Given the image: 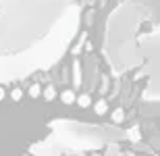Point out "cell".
<instances>
[{"label": "cell", "instance_id": "1", "mask_svg": "<svg viewBox=\"0 0 160 156\" xmlns=\"http://www.w3.org/2000/svg\"><path fill=\"white\" fill-rule=\"evenodd\" d=\"M73 4V0H0V58L44 42Z\"/></svg>", "mask_w": 160, "mask_h": 156}, {"label": "cell", "instance_id": "2", "mask_svg": "<svg viewBox=\"0 0 160 156\" xmlns=\"http://www.w3.org/2000/svg\"><path fill=\"white\" fill-rule=\"evenodd\" d=\"M143 21L160 25V0H125L106 23L104 52L117 75L142 67V54L137 50V38Z\"/></svg>", "mask_w": 160, "mask_h": 156}, {"label": "cell", "instance_id": "3", "mask_svg": "<svg viewBox=\"0 0 160 156\" xmlns=\"http://www.w3.org/2000/svg\"><path fill=\"white\" fill-rule=\"evenodd\" d=\"M77 25H79V8L77 4H73L71 11L67 13L65 19L58 23V27L44 42L27 48L25 52L0 58V83L23 79L31 73L52 67L65 54V50L69 48V44H71L73 36L77 31Z\"/></svg>", "mask_w": 160, "mask_h": 156}, {"label": "cell", "instance_id": "4", "mask_svg": "<svg viewBox=\"0 0 160 156\" xmlns=\"http://www.w3.org/2000/svg\"><path fill=\"white\" fill-rule=\"evenodd\" d=\"M137 50L142 54V67L148 75V88L143 96L148 100H160V31L139 33Z\"/></svg>", "mask_w": 160, "mask_h": 156}, {"label": "cell", "instance_id": "5", "mask_svg": "<svg viewBox=\"0 0 160 156\" xmlns=\"http://www.w3.org/2000/svg\"><path fill=\"white\" fill-rule=\"evenodd\" d=\"M54 127L58 129L56 135L75 148H94V146H102L104 142L119 138V135H112L114 129L81 125V123H71V121H58V123H54Z\"/></svg>", "mask_w": 160, "mask_h": 156}, {"label": "cell", "instance_id": "6", "mask_svg": "<svg viewBox=\"0 0 160 156\" xmlns=\"http://www.w3.org/2000/svg\"><path fill=\"white\" fill-rule=\"evenodd\" d=\"M83 2H88V4H92V2H98V0H83Z\"/></svg>", "mask_w": 160, "mask_h": 156}]
</instances>
